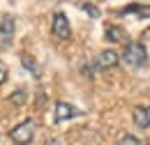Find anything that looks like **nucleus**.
Returning a JSON list of instances; mask_svg holds the SVG:
<instances>
[{
	"label": "nucleus",
	"instance_id": "4",
	"mask_svg": "<svg viewBox=\"0 0 150 145\" xmlns=\"http://www.w3.org/2000/svg\"><path fill=\"white\" fill-rule=\"evenodd\" d=\"M56 122H67V120H72V118H79L81 115V111L74 108L72 104H67V101H58L56 104Z\"/></svg>",
	"mask_w": 150,
	"mask_h": 145
},
{
	"label": "nucleus",
	"instance_id": "16",
	"mask_svg": "<svg viewBox=\"0 0 150 145\" xmlns=\"http://www.w3.org/2000/svg\"><path fill=\"white\" fill-rule=\"evenodd\" d=\"M46 145H60V141H56V138H53V141H49Z\"/></svg>",
	"mask_w": 150,
	"mask_h": 145
},
{
	"label": "nucleus",
	"instance_id": "1",
	"mask_svg": "<svg viewBox=\"0 0 150 145\" xmlns=\"http://www.w3.org/2000/svg\"><path fill=\"white\" fill-rule=\"evenodd\" d=\"M122 60L129 65V67H143L148 62V51L141 42H127L125 46V53H122Z\"/></svg>",
	"mask_w": 150,
	"mask_h": 145
},
{
	"label": "nucleus",
	"instance_id": "10",
	"mask_svg": "<svg viewBox=\"0 0 150 145\" xmlns=\"http://www.w3.org/2000/svg\"><path fill=\"white\" fill-rule=\"evenodd\" d=\"M21 65H23V67H25V69H28V72L33 74V76H35V78H39V67H37V62H35V58H30V55H21Z\"/></svg>",
	"mask_w": 150,
	"mask_h": 145
},
{
	"label": "nucleus",
	"instance_id": "15",
	"mask_svg": "<svg viewBox=\"0 0 150 145\" xmlns=\"http://www.w3.org/2000/svg\"><path fill=\"white\" fill-rule=\"evenodd\" d=\"M143 37H146V39H148V42H150V25H148V28H146V32H143Z\"/></svg>",
	"mask_w": 150,
	"mask_h": 145
},
{
	"label": "nucleus",
	"instance_id": "13",
	"mask_svg": "<svg viewBox=\"0 0 150 145\" xmlns=\"http://www.w3.org/2000/svg\"><path fill=\"white\" fill-rule=\"evenodd\" d=\"M12 104H16V106H21V104H25V90H16V92H12Z\"/></svg>",
	"mask_w": 150,
	"mask_h": 145
},
{
	"label": "nucleus",
	"instance_id": "12",
	"mask_svg": "<svg viewBox=\"0 0 150 145\" xmlns=\"http://www.w3.org/2000/svg\"><path fill=\"white\" fill-rule=\"evenodd\" d=\"M115 145H146L143 141H139L136 136H132V134H125V136H120L118 138V143Z\"/></svg>",
	"mask_w": 150,
	"mask_h": 145
},
{
	"label": "nucleus",
	"instance_id": "14",
	"mask_svg": "<svg viewBox=\"0 0 150 145\" xmlns=\"http://www.w3.org/2000/svg\"><path fill=\"white\" fill-rule=\"evenodd\" d=\"M5 81H7V67H5V65H2V60H0V85H2Z\"/></svg>",
	"mask_w": 150,
	"mask_h": 145
},
{
	"label": "nucleus",
	"instance_id": "11",
	"mask_svg": "<svg viewBox=\"0 0 150 145\" xmlns=\"http://www.w3.org/2000/svg\"><path fill=\"white\" fill-rule=\"evenodd\" d=\"M79 9H83L88 16H93V18H99V9L95 7L93 2H79Z\"/></svg>",
	"mask_w": 150,
	"mask_h": 145
},
{
	"label": "nucleus",
	"instance_id": "9",
	"mask_svg": "<svg viewBox=\"0 0 150 145\" xmlns=\"http://www.w3.org/2000/svg\"><path fill=\"white\" fill-rule=\"evenodd\" d=\"M12 35H14V16L5 14V16L0 18V37L2 39H9Z\"/></svg>",
	"mask_w": 150,
	"mask_h": 145
},
{
	"label": "nucleus",
	"instance_id": "3",
	"mask_svg": "<svg viewBox=\"0 0 150 145\" xmlns=\"http://www.w3.org/2000/svg\"><path fill=\"white\" fill-rule=\"evenodd\" d=\"M51 32L58 39H69L72 37V28H69V21L62 12H56L53 14V23H51Z\"/></svg>",
	"mask_w": 150,
	"mask_h": 145
},
{
	"label": "nucleus",
	"instance_id": "2",
	"mask_svg": "<svg viewBox=\"0 0 150 145\" xmlns=\"http://www.w3.org/2000/svg\"><path fill=\"white\" fill-rule=\"evenodd\" d=\"M35 120H23L21 125L9 131V138L14 141L16 145H30L33 143V138H35Z\"/></svg>",
	"mask_w": 150,
	"mask_h": 145
},
{
	"label": "nucleus",
	"instance_id": "5",
	"mask_svg": "<svg viewBox=\"0 0 150 145\" xmlns=\"http://www.w3.org/2000/svg\"><path fill=\"white\" fill-rule=\"evenodd\" d=\"M104 39H106V42H113V44H125V42H129V35H127L125 28L111 23V25H106V30H104Z\"/></svg>",
	"mask_w": 150,
	"mask_h": 145
},
{
	"label": "nucleus",
	"instance_id": "8",
	"mask_svg": "<svg viewBox=\"0 0 150 145\" xmlns=\"http://www.w3.org/2000/svg\"><path fill=\"white\" fill-rule=\"evenodd\" d=\"M129 14H136L139 18L150 16V7H143V5H139V2H132V5H127V7L118 9V16H129Z\"/></svg>",
	"mask_w": 150,
	"mask_h": 145
},
{
	"label": "nucleus",
	"instance_id": "7",
	"mask_svg": "<svg viewBox=\"0 0 150 145\" xmlns=\"http://www.w3.org/2000/svg\"><path fill=\"white\" fill-rule=\"evenodd\" d=\"M95 65H97V69H113L118 65V53L115 51H102L97 55Z\"/></svg>",
	"mask_w": 150,
	"mask_h": 145
},
{
	"label": "nucleus",
	"instance_id": "6",
	"mask_svg": "<svg viewBox=\"0 0 150 145\" xmlns=\"http://www.w3.org/2000/svg\"><path fill=\"white\" fill-rule=\"evenodd\" d=\"M132 120L139 129H150V106H136L132 111Z\"/></svg>",
	"mask_w": 150,
	"mask_h": 145
}]
</instances>
